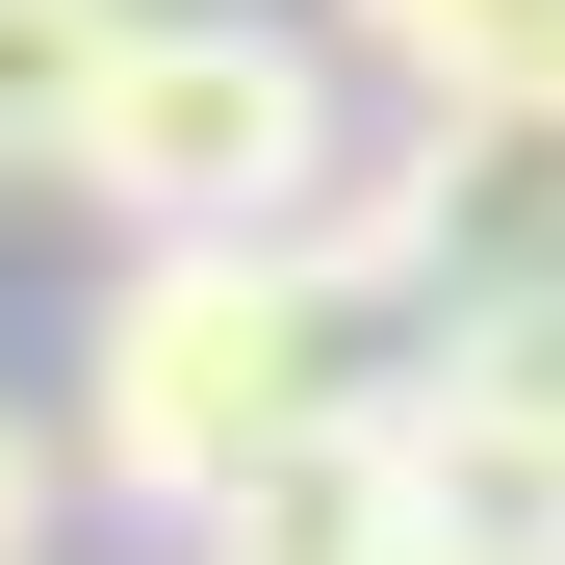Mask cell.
<instances>
[{"label": "cell", "instance_id": "cell-8", "mask_svg": "<svg viewBox=\"0 0 565 565\" xmlns=\"http://www.w3.org/2000/svg\"><path fill=\"white\" fill-rule=\"evenodd\" d=\"M386 565H565V540H540V514H412Z\"/></svg>", "mask_w": 565, "mask_h": 565}, {"label": "cell", "instance_id": "cell-6", "mask_svg": "<svg viewBox=\"0 0 565 565\" xmlns=\"http://www.w3.org/2000/svg\"><path fill=\"white\" fill-rule=\"evenodd\" d=\"M104 52H129V0H0V180H52V129H77Z\"/></svg>", "mask_w": 565, "mask_h": 565}, {"label": "cell", "instance_id": "cell-1", "mask_svg": "<svg viewBox=\"0 0 565 565\" xmlns=\"http://www.w3.org/2000/svg\"><path fill=\"white\" fill-rule=\"evenodd\" d=\"M360 412V309L282 232H129L104 257V309H77V412H52V462L104 514H232L282 437H334Z\"/></svg>", "mask_w": 565, "mask_h": 565}, {"label": "cell", "instance_id": "cell-7", "mask_svg": "<svg viewBox=\"0 0 565 565\" xmlns=\"http://www.w3.org/2000/svg\"><path fill=\"white\" fill-rule=\"evenodd\" d=\"M52 489H77V462H52V412L0 386V565H52Z\"/></svg>", "mask_w": 565, "mask_h": 565}, {"label": "cell", "instance_id": "cell-2", "mask_svg": "<svg viewBox=\"0 0 565 565\" xmlns=\"http://www.w3.org/2000/svg\"><path fill=\"white\" fill-rule=\"evenodd\" d=\"M334 129H360V52L334 26H282V0H129V52L77 77L52 180L104 232H282Z\"/></svg>", "mask_w": 565, "mask_h": 565}, {"label": "cell", "instance_id": "cell-5", "mask_svg": "<svg viewBox=\"0 0 565 565\" xmlns=\"http://www.w3.org/2000/svg\"><path fill=\"white\" fill-rule=\"evenodd\" d=\"M334 52L412 104H565V0H334Z\"/></svg>", "mask_w": 565, "mask_h": 565}, {"label": "cell", "instance_id": "cell-4", "mask_svg": "<svg viewBox=\"0 0 565 565\" xmlns=\"http://www.w3.org/2000/svg\"><path fill=\"white\" fill-rule=\"evenodd\" d=\"M206 565H386L412 540V462H386V412H334V437H282L232 514H180Z\"/></svg>", "mask_w": 565, "mask_h": 565}, {"label": "cell", "instance_id": "cell-3", "mask_svg": "<svg viewBox=\"0 0 565 565\" xmlns=\"http://www.w3.org/2000/svg\"><path fill=\"white\" fill-rule=\"evenodd\" d=\"M412 154H437V309L565 282V104H412Z\"/></svg>", "mask_w": 565, "mask_h": 565}]
</instances>
